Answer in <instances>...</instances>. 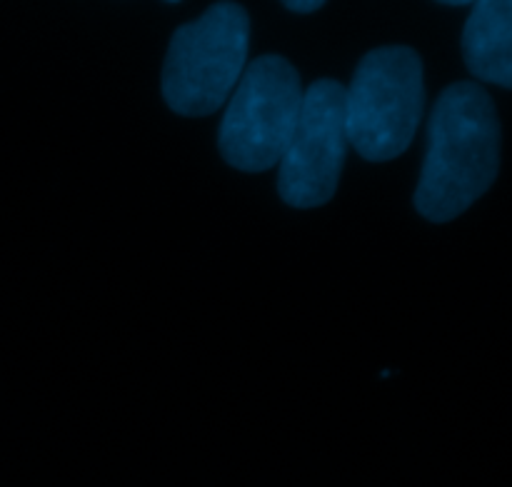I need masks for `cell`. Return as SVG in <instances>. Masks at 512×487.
<instances>
[{"instance_id": "obj_3", "label": "cell", "mask_w": 512, "mask_h": 487, "mask_svg": "<svg viewBox=\"0 0 512 487\" xmlns=\"http://www.w3.org/2000/svg\"><path fill=\"white\" fill-rule=\"evenodd\" d=\"M425 110L423 60L408 45H385L363 55L345 88V135L373 163L408 150Z\"/></svg>"}, {"instance_id": "obj_7", "label": "cell", "mask_w": 512, "mask_h": 487, "mask_svg": "<svg viewBox=\"0 0 512 487\" xmlns=\"http://www.w3.org/2000/svg\"><path fill=\"white\" fill-rule=\"evenodd\" d=\"M285 8L293 10V13H315V10L323 8V0H288V3H283Z\"/></svg>"}, {"instance_id": "obj_2", "label": "cell", "mask_w": 512, "mask_h": 487, "mask_svg": "<svg viewBox=\"0 0 512 487\" xmlns=\"http://www.w3.org/2000/svg\"><path fill=\"white\" fill-rule=\"evenodd\" d=\"M250 18L240 3H215L173 33L163 65V98L185 118L213 115L248 65Z\"/></svg>"}, {"instance_id": "obj_5", "label": "cell", "mask_w": 512, "mask_h": 487, "mask_svg": "<svg viewBox=\"0 0 512 487\" xmlns=\"http://www.w3.org/2000/svg\"><path fill=\"white\" fill-rule=\"evenodd\" d=\"M345 153V85L320 78L303 90L298 125L280 158V198L300 210L328 203L338 190Z\"/></svg>"}, {"instance_id": "obj_6", "label": "cell", "mask_w": 512, "mask_h": 487, "mask_svg": "<svg viewBox=\"0 0 512 487\" xmlns=\"http://www.w3.org/2000/svg\"><path fill=\"white\" fill-rule=\"evenodd\" d=\"M463 58L480 80L510 88L512 85V3L480 0L473 5L463 30Z\"/></svg>"}, {"instance_id": "obj_4", "label": "cell", "mask_w": 512, "mask_h": 487, "mask_svg": "<svg viewBox=\"0 0 512 487\" xmlns=\"http://www.w3.org/2000/svg\"><path fill=\"white\" fill-rule=\"evenodd\" d=\"M303 105L298 70L283 55H260L245 65L233 100L218 128L225 163L245 173H263L288 150Z\"/></svg>"}, {"instance_id": "obj_1", "label": "cell", "mask_w": 512, "mask_h": 487, "mask_svg": "<svg viewBox=\"0 0 512 487\" xmlns=\"http://www.w3.org/2000/svg\"><path fill=\"white\" fill-rule=\"evenodd\" d=\"M500 168V120L480 85L453 83L435 100L428 153L415 188L425 220L450 223L488 193Z\"/></svg>"}]
</instances>
